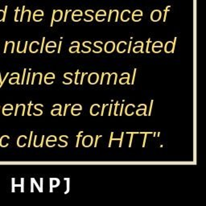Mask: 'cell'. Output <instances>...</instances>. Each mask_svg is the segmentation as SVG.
I'll use <instances>...</instances> for the list:
<instances>
[{
  "mask_svg": "<svg viewBox=\"0 0 206 206\" xmlns=\"http://www.w3.org/2000/svg\"><path fill=\"white\" fill-rule=\"evenodd\" d=\"M176 39H177L176 37L175 38L174 43L171 42V41H168V42L166 43V44H165V48H164L165 53H174L175 45V41H176Z\"/></svg>",
  "mask_w": 206,
  "mask_h": 206,
  "instance_id": "6da1fadb",
  "label": "cell"
},
{
  "mask_svg": "<svg viewBox=\"0 0 206 206\" xmlns=\"http://www.w3.org/2000/svg\"><path fill=\"white\" fill-rule=\"evenodd\" d=\"M62 16H63V12L62 11L60 10H54L53 11V21L56 22H59L60 21V19H62Z\"/></svg>",
  "mask_w": 206,
  "mask_h": 206,
  "instance_id": "7a4b0ae2",
  "label": "cell"
},
{
  "mask_svg": "<svg viewBox=\"0 0 206 206\" xmlns=\"http://www.w3.org/2000/svg\"><path fill=\"white\" fill-rule=\"evenodd\" d=\"M161 16H162V14H161V11L160 10H155L151 12V20L154 22H157L159 21L160 19H161Z\"/></svg>",
  "mask_w": 206,
  "mask_h": 206,
  "instance_id": "3957f363",
  "label": "cell"
},
{
  "mask_svg": "<svg viewBox=\"0 0 206 206\" xmlns=\"http://www.w3.org/2000/svg\"><path fill=\"white\" fill-rule=\"evenodd\" d=\"M98 80H99V75L98 74H96V73H92L88 78V81L91 85L96 84L98 81Z\"/></svg>",
  "mask_w": 206,
  "mask_h": 206,
  "instance_id": "277c9868",
  "label": "cell"
},
{
  "mask_svg": "<svg viewBox=\"0 0 206 206\" xmlns=\"http://www.w3.org/2000/svg\"><path fill=\"white\" fill-rule=\"evenodd\" d=\"M118 18H119V11L118 10H110V15H109L108 22L111 21L112 19H114V21H118Z\"/></svg>",
  "mask_w": 206,
  "mask_h": 206,
  "instance_id": "5b68a950",
  "label": "cell"
},
{
  "mask_svg": "<svg viewBox=\"0 0 206 206\" xmlns=\"http://www.w3.org/2000/svg\"><path fill=\"white\" fill-rule=\"evenodd\" d=\"M115 49V44L113 41H109L105 44V53H111L114 52V50Z\"/></svg>",
  "mask_w": 206,
  "mask_h": 206,
  "instance_id": "8992f818",
  "label": "cell"
},
{
  "mask_svg": "<svg viewBox=\"0 0 206 206\" xmlns=\"http://www.w3.org/2000/svg\"><path fill=\"white\" fill-rule=\"evenodd\" d=\"M92 143H93V138H92V136H90V135L85 136L84 139H83V140H82V144H83V146L85 147H90L91 145H92Z\"/></svg>",
  "mask_w": 206,
  "mask_h": 206,
  "instance_id": "52a82bcc",
  "label": "cell"
},
{
  "mask_svg": "<svg viewBox=\"0 0 206 206\" xmlns=\"http://www.w3.org/2000/svg\"><path fill=\"white\" fill-rule=\"evenodd\" d=\"M55 79V75L53 73H49V74H46L45 77H44V81H45V84L47 85H51L53 82V80Z\"/></svg>",
  "mask_w": 206,
  "mask_h": 206,
  "instance_id": "ba28073f",
  "label": "cell"
},
{
  "mask_svg": "<svg viewBox=\"0 0 206 206\" xmlns=\"http://www.w3.org/2000/svg\"><path fill=\"white\" fill-rule=\"evenodd\" d=\"M130 10H124V11H122V14H121V19H122V21H128L130 19Z\"/></svg>",
  "mask_w": 206,
  "mask_h": 206,
  "instance_id": "9c48e42d",
  "label": "cell"
},
{
  "mask_svg": "<svg viewBox=\"0 0 206 206\" xmlns=\"http://www.w3.org/2000/svg\"><path fill=\"white\" fill-rule=\"evenodd\" d=\"M126 43L125 41H121L119 43V44L117 46V50L119 53H124L126 51Z\"/></svg>",
  "mask_w": 206,
  "mask_h": 206,
  "instance_id": "30bf717a",
  "label": "cell"
},
{
  "mask_svg": "<svg viewBox=\"0 0 206 206\" xmlns=\"http://www.w3.org/2000/svg\"><path fill=\"white\" fill-rule=\"evenodd\" d=\"M110 74L106 73V74H102L101 75V81H100V84L102 85L103 84V80L104 79H106V84L109 85L110 84Z\"/></svg>",
  "mask_w": 206,
  "mask_h": 206,
  "instance_id": "8fae6325",
  "label": "cell"
},
{
  "mask_svg": "<svg viewBox=\"0 0 206 206\" xmlns=\"http://www.w3.org/2000/svg\"><path fill=\"white\" fill-rule=\"evenodd\" d=\"M140 44L141 46H135V48H133V52L135 53H143V43L140 41Z\"/></svg>",
  "mask_w": 206,
  "mask_h": 206,
  "instance_id": "7c38bea8",
  "label": "cell"
},
{
  "mask_svg": "<svg viewBox=\"0 0 206 206\" xmlns=\"http://www.w3.org/2000/svg\"><path fill=\"white\" fill-rule=\"evenodd\" d=\"M19 74H17V77H16V78H15V77H11V79L9 80V84L20 85L19 84Z\"/></svg>",
  "mask_w": 206,
  "mask_h": 206,
  "instance_id": "4fadbf2b",
  "label": "cell"
},
{
  "mask_svg": "<svg viewBox=\"0 0 206 206\" xmlns=\"http://www.w3.org/2000/svg\"><path fill=\"white\" fill-rule=\"evenodd\" d=\"M113 135H114V133H112L111 135H110V144H109V147H110V146H111L112 140H119V141H120V144H119V147H122V138H123V135H124V133H122V135H121V139H113Z\"/></svg>",
  "mask_w": 206,
  "mask_h": 206,
  "instance_id": "5bb4252c",
  "label": "cell"
},
{
  "mask_svg": "<svg viewBox=\"0 0 206 206\" xmlns=\"http://www.w3.org/2000/svg\"><path fill=\"white\" fill-rule=\"evenodd\" d=\"M51 188H56L60 184L59 179H51Z\"/></svg>",
  "mask_w": 206,
  "mask_h": 206,
  "instance_id": "9a60e30c",
  "label": "cell"
},
{
  "mask_svg": "<svg viewBox=\"0 0 206 206\" xmlns=\"http://www.w3.org/2000/svg\"><path fill=\"white\" fill-rule=\"evenodd\" d=\"M79 47H80V44L78 43V44H77V46H73V47H70L69 52L71 53H76V52L79 53Z\"/></svg>",
  "mask_w": 206,
  "mask_h": 206,
  "instance_id": "2e32d148",
  "label": "cell"
},
{
  "mask_svg": "<svg viewBox=\"0 0 206 206\" xmlns=\"http://www.w3.org/2000/svg\"><path fill=\"white\" fill-rule=\"evenodd\" d=\"M129 80H130V76H128V77H122L119 80V83L121 85H124L127 83V84H130L129 83Z\"/></svg>",
  "mask_w": 206,
  "mask_h": 206,
  "instance_id": "e0dca14e",
  "label": "cell"
},
{
  "mask_svg": "<svg viewBox=\"0 0 206 206\" xmlns=\"http://www.w3.org/2000/svg\"><path fill=\"white\" fill-rule=\"evenodd\" d=\"M91 10H87V11H85V14H86V15L88 16V18H86V19H85V21L86 22H91L93 19H94V18H93V16L91 15L90 14H89V12H90Z\"/></svg>",
  "mask_w": 206,
  "mask_h": 206,
  "instance_id": "ac0fdd59",
  "label": "cell"
},
{
  "mask_svg": "<svg viewBox=\"0 0 206 206\" xmlns=\"http://www.w3.org/2000/svg\"><path fill=\"white\" fill-rule=\"evenodd\" d=\"M162 48H163V46H157V45H155V44H153V45H152V51H153L154 53H160V52Z\"/></svg>",
  "mask_w": 206,
  "mask_h": 206,
  "instance_id": "d6986e66",
  "label": "cell"
},
{
  "mask_svg": "<svg viewBox=\"0 0 206 206\" xmlns=\"http://www.w3.org/2000/svg\"><path fill=\"white\" fill-rule=\"evenodd\" d=\"M44 15V11H41V10H37L34 12L33 14V18L36 17V16H43Z\"/></svg>",
  "mask_w": 206,
  "mask_h": 206,
  "instance_id": "ffe728a7",
  "label": "cell"
},
{
  "mask_svg": "<svg viewBox=\"0 0 206 206\" xmlns=\"http://www.w3.org/2000/svg\"><path fill=\"white\" fill-rule=\"evenodd\" d=\"M75 16H82V11L80 10H76L74 11V13L72 15V18L75 17Z\"/></svg>",
  "mask_w": 206,
  "mask_h": 206,
  "instance_id": "44dd1931",
  "label": "cell"
},
{
  "mask_svg": "<svg viewBox=\"0 0 206 206\" xmlns=\"http://www.w3.org/2000/svg\"><path fill=\"white\" fill-rule=\"evenodd\" d=\"M132 16H140V17H142L143 16V11H140V10H136V11L133 12Z\"/></svg>",
  "mask_w": 206,
  "mask_h": 206,
  "instance_id": "7402d4cb",
  "label": "cell"
},
{
  "mask_svg": "<svg viewBox=\"0 0 206 206\" xmlns=\"http://www.w3.org/2000/svg\"><path fill=\"white\" fill-rule=\"evenodd\" d=\"M3 110H10V111H12L13 110V106L11 104H7L3 106Z\"/></svg>",
  "mask_w": 206,
  "mask_h": 206,
  "instance_id": "603a6c76",
  "label": "cell"
},
{
  "mask_svg": "<svg viewBox=\"0 0 206 206\" xmlns=\"http://www.w3.org/2000/svg\"><path fill=\"white\" fill-rule=\"evenodd\" d=\"M60 111H61V109H59V110H56V109H54V110H52L51 114H52L53 115H56V114L60 115Z\"/></svg>",
  "mask_w": 206,
  "mask_h": 206,
  "instance_id": "cb8c5ba5",
  "label": "cell"
},
{
  "mask_svg": "<svg viewBox=\"0 0 206 206\" xmlns=\"http://www.w3.org/2000/svg\"><path fill=\"white\" fill-rule=\"evenodd\" d=\"M98 15L105 16V15H106V12H105V11H104V10H100V11H98V12L96 13V16H98Z\"/></svg>",
  "mask_w": 206,
  "mask_h": 206,
  "instance_id": "d4e9b609",
  "label": "cell"
},
{
  "mask_svg": "<svg viewBox=\"0 0 206 206\" xmlns=\"http://www.w3.org/2000/svg\"><path fill=\"white\" fill-rule=\"evenodd\" d=\"M48 47H51V48L53 47V48L55 49V48L56 47V44L54 42V41H50V42H49L48 44H47V45H46L45 48H48Z\"/></svg>",
  "mask_w": 206,
  "mask_h": 206,
  "instance_id": "484cf974",
  "label": "cell"
},
{
  "mask_svg": "<svg viewBox=\"0 0 206 206\" xmlns=\"http://www.w3.org/2000/svg\"><path fill=\"white\" fill-rule=\"evenodd\" d=\"M30 10H27V12H29ZM24 13H26V11H25V6H23V10H22V13H21V16H20V21H23V19H24Z\"/></svg>",
  "mask_w": 206,
  "mask_h": 206,
  "instance_id": "4316f807",
  "label": "cell"
},
{
  "mask_svg": "<svg viewBox=\"0 0 206 206\" xmlns=\"http://www.w3.org/2000/svg\"><path fill=\"white\" fill-rule=\"evenodd\" d=\"M79 70H77V72H76V77H75V84L77 85L79 84V82H78V80H79V78H81V77H79Z\"/></svg>",
  "mask_w": 206,
  "mask_h": 206,
  "instance_id": "83f0119b",
  "label": "cell"
},
{
  "mask_svg": "<svg viewBox=\"0 0 206 206\" xmlns=\"http://www.w3.org/2000/svg\"><path fill=\"white\" fill-rule=\"evenodd\" d=\"M81 110V106H80V105H79V104H76V105H74V106H73V108H72V110H71V112L73 111V110Z\"/></svg>",
  "mask_w": 206,
  "mask_h": 206,
  "instance_id": "f1b7e54d",
  "label": "cell"
},
{
  "mask_svg": "<svg viewBox=\"0 0 206 206\" xmlns=\"http://www.w3.org/2000/svg\"><path fill=\"white\" fill-rule=\"evenodd\" d=\"M170 7H171V6H168V7H166L165 11H164V22L166 21V19H167V15H168V10L170 9Z\"/></svg>",
  "mask_w": 206,
  "mask_h": 206,
  "instance_id": "f546056e",
  "label": "cell"
},
{
  "mask_svg": "<svg viewBox=\"0 0 206 206\" xmlns=\"http://www.w3.org/2000/svg\"><path fill=\"white\" fill-rule=\"evenodd\" d=\"M105 16H101V15H98V16H96V20L98 22L104 21V20H105Z\"/></svg>",
  "mask_w": 206,
  "mask_h": 206,
  "instance_id": "4dcf8cb0",
  "label": "cell"
},
{
  "mask_svg": "<svg viewBox=\"0 0 206 206\" xmlns=\"http://www.w3.org/2000/svg\"><path fill=\"white\" fill-rule=\"evenodd\" d=\"M7 7H8V6H5V9H4V11H3V19H2V21L3 22L5 21V19H6V15H7Z\"/></svg>",
  "mask_w": 206,
  "mask_h": 206,
  "instance_id": "1f68e13d",
  "label": "cell"
},
{
  "mask_svg": "<svg viewBox=\"0 0 206 206\" xmlns=\"http://www.w3.org/2000/svg\"><path fill=\"white\" fill-rule=\"evenodd\" d=\"M19 8L17 7L16 10H15V22L18 21V13H19Z\"/></svg>",
  "mask_w": 206,
  "mask_h": 206,
  "instance_id": "d6a6232c",
  "label": "cell"
},
{
  "mask_svg": "<svg viewBox=\"0 0 206 206\" xmlns=\"http://www.w3.org/2000/svg\"><path fill=\"white\" fill-rule=\"evenodd\" d=\"M81 134H82V131H80V133H79V135H77V145H76V147H78V145H79V139H80V136H81Z\"/></svg>",
  "mask_w": 206,
  "mask_h": 206,
  "instance_id": "836d02e7",
  "label": "cell"
},
{
  "mask_svg": "<svg viewBox=\"0 0 206 206\" xmlns=\"http://www.w3.org/2000/svg\"><path fill=\"white\" fill-rule=\"evenodd\" d=\"M86 73H83V74H81V79H80V85H82L83 84V80H84V77L86 75Z\"/></svg>",
  "mask_w": 206,
  "mask_h": 206,
  "instance_id": "e575fe53",
  "label": "cell"
},
{
  "mask_svg": "<svg viewBox=\"0 0 206 206\" xmlns=\"http://www.w3.org/2000/svg\"><path fill=\"white\" fill-rule=\"evenodd\" d=\"M136 69H135V70H134V75H133V77H132V81H131V85L134 84V82H135V74H136Z\"/></svg>",
  "mask_w": 206,
  "mask_h": 206,
  "instance_id": "d590c367",
  "label": "cell"
},
{
  "mask_svg": "<svg viewBox=\"0 0 206 206\" xmlns=\"http://www.w3.org/2000/svg\"><path fill=\"white\" fill-rule=\"evenodd\" d=\"M151 43V39H149L148 40H147V49H146V53H149L150 52H149V44H150Z\"/></svg>",
  "mask_w": 206,
  "mask_h": 206,
  "instance_id": "8d00e7d4",
  "label": "cell"
},
{
  "mask_svg": "<svg viewBox=\"0 0 206 206\" xmlns=\"http://www.w3.org/2000/svg\"><path fill=\"white\" fill-rule=\"evenodd\" d=\"M44 40H45V37H44V38H43L42 45H41V49H40V53H43V49H44Z\"/></svg>",
  "mask_w": 206,
  "mask_h": 206,
  "instance_id": "74e56055",
  "label": "cell"
},
{
  "mask_svg": "<svg viewBox=\"0 0 206 206\" xmlns=\"http://www.w3.org/2000/svg\"><path fill=\"white\" fill-rule=\"evenodd\" d=\"M32 105V101H30V103H29V105H28V115H31V114H30V110H31V106Z\"/></svg>",
  "mask_w": 206,
  "mask_h": 206,
  "instance_id": "f35d334b",
  "label": "cell"
},
{
  "mask_svg": "<svg viewBox=\"0 0 206 206\" xmlns=\"http://www.w3.org/2000/svg\"><path fill=\"white\" fill-rule=\"evenodd\" d=\"M69 12H71V10H67L66 12H65V19H64V21H65V22H66L67 16H68V14H69Z\"/></svg>",
  "mask_w": 206,
  "mask_h": 206,
  "instance_id": "ab89813d",
  "label": "cell"
},
{
  "mask_svg": "<svg viewBox=\"0 0 206 206\" xmlns=\"http://www.w3.org/2000/svg\"><path fill=\"white\" fill-rule=\"evenodd\" d=\"M26 71H27V69H24V75H23V79H22V81H21V85L24 84V82L25 74H26Z\"/></svg>",
  "mask_w": 206,
  "mask_h": 206,
  "instance_id": "60d3db41",
  "label": "cell"
},
{
  "mask_svg": "<svg viewBox=\"0 0 206 206\" xmlns=\"http://www.w3.org/2000/svg\"><path fill=\"white\" fill-rule=\"evenodd\" d=\"M27 47H28V41H26V42H25L24 48V49L22 50V53H26V50H27Z\"/></svg>",
  "mask_w": 206,
  "mask_h": 206,
  "instance_id": "b9f144b4",
  "label": "cell"
},
{
  "mask_svg": "<svg viewBox=\"0 0 206 206\" xmlns=\"http://www.w3.org/2000/svg\"><path fill=\"white\" fill-rule=\"evenodd\" d=\"M32 134L33 132H31V135H30V139H29V142H28V147L31 146V142H32Z\"/></svg>",
  "mask_w": 206,
  "mask_h": 206,
  "instance_id": "7bdbcfd3",
  "label": "cell"
},
{
  "mask_svg": "<svg viewBox=\"0 0 206 206\" xmlns=\"http://www.w3.org/2000/svg\"><path fill=\"white\" fill-rule=\"evenodd\" d=\"M85 44H86V41H85V42H84V43H83V46H84V48H86V49H87L88 52H89H89H90V50H91V49H90V48H89V47H87V46L85 45Z\"/></svg>",
  "mask_w": 206,
  "mask_h": 206,
  "instance_id": "ee69618b",
  "label": "cell"
},
{
  "mask_svg": "<svg viewBox=\"0 0 206 206\" xmlns=\"http://www.w3.org/2000/svg\"><path fill=\"white\" fill-rule=\"evenodd\" d=\"M7 45H8V41H6V44H5V48H4V51L3 53H7Z\"/></svg>",
  "mask_w": 206,
  "mask_h": 206,
  "instance_id": "f6af8a7d",
  "label": "cell"
},
{
  "mask_svg": "<svg viewBox=\"0 0 206 206\" xmlns=\"http://www.w3.org/2000/svg\"><path fill=\"white\" fill-rule=\"evenodd\" d=\"M101 135H98V136H97V138H96V142H95L94 147H97V144H98V139H99V138H101Z\"/></svg>",
  "mask_w": 206,
  "mask_h": 206,
  "instance_id": "bcb514c9",
  "label": "cell"
},
{
  "mask_svg": "<svg viewBox=\"0 0 206 206\" xmlns=\"http://www.w3.org/2000/svg\"><path fill=\"white\" fill-rule=\"evenodd\" d=\"M118 105H119V102H117L115 105V110H114V115H117V108H118Z\"/></svg>",
  "mask_w": 206,
  "mask_h": 206,
  "instance_id": "7dc6e473",
  "label": "cell"
},
{
  "mask_svg": "<svg viewBox=\"0 0 206 206\" xmlns=\"http://www.w3.org/2000/svg\"><path fill=\"white\" fill-rule=\"evenodd\" d=\"M67 187H68V188H67V192H69V180H67Z\"/></svg>",
  "mask_w": 206,
  "mask_h": 206,
  "instance_id": "c3c4849f",
  "label": "cell"
},
{
  "mask_svg": "<svg viewBox=\"0 0 206 206\" xmlns=\"http://www.w3.org/2000/svg\"><path fill=\"white\" fill-rule=\"evenodd\" d=\"M42 187H43V179H40V192L43 190Z\"/></svg>",
  "mask_w": 206,
  "mask_h": 206,
  "instance_id": "681fc988",
  "label": "cell"
},
{
  "mask_svg": "<svg viewBox=\"0 0 206 206\" xmlns=\"http://www.w3.org/2000/svg\"><path fill=\"white\" fill-rule=\"evenodd\" d=\"M152 105H153V101H151V103L150 110H149V115H150V114H151V109H152Z\"/></svg>",
  "mask_w": 206,
  "mask_h": 206,
  "instance_id": "f907efd6",
  "label": "cell"
},
{
  "mask_svg": "<svg viewBox=\"0 0 206 206\" xmlns=\"http://www.w3.org/2000/svg\"><path fill=\"white\" fill-rule=\"evenodd\" d=\"M61 44H62V42L60 41V44H59V48H58V52H57L58 53H60V48H61Z\"/></svg>",
  "mask_w": 206,
  "mask_h": 206,
  "instance_id": "816d5d0a",
  "label": "cell"
},
{
  "mask_svg": "<svg viewBox=\"0 0 206 206\" xmlns=\"http://www.w3.org/2000/svg\"><path fill=\"white\" fill-rule=\"evenodd\" d=\"M3 80H2V77H1V74H0V88L2 87V85H3Z\"/></svg>",
  "mask_w": 206,
  "mask_h": 206,
  "instance_id": "f5cc1de1",
  "label": "cell"
},
{
  "mask_svg": "<svg viewBox=\"0 0 206 206\" xmlns=\"http://www.w3.org/2000/svg\"><path fill=\"white\" fill-rule=\"evenodd\" d=\"M30 75H31V74H30V73H29V74H28V78H27V82H26L27 84H28V83H29V79H30Z\"/></svg>",
  "mask_w": 206,
  "mask_h": 206,
  "instance_id": "db71d44e",
  "label": "cell"
},
{
  "mask_svg": "<svg viewBox=\"0 0 206 206\" xmlns=\"http://www.w3.org/2000/svg\"><path fill=\"white\" fill-rule=\"evenodd\" d=\"M106 106V105H103V107H102V111H101V115L103 116V114H104V110H105V107Z\"/></svg>",
  "mask_w": 206,
  "mask_h": 206,
  "instance_id": "11a10c76",
  "label": "cell"
},
{
  "mask_svg": "<svg viewBox=\"0 0 206 206\" xmlns=\"http://www.w3.org/2000/svg\"><path fill=\"white\" fill-rule=\"evenodd\" d=\"M146 139H147V135H145V136H144V139H143V147L145 146V143H146Z\"/></svg>",
  "mask_w": 206,
  "mask_h": 206,
  "instance_id": "9f6ffc18",
  "label": "cell"
},
{
  "mask_svg": "<svg viewBox=\"0 0 206 206\" xmlns=\"http://www.w3.org/2000/svg\"><path fill=\"white\" fill-rule=\"evenodd\" d=\"M69 105H68V104H67V105H65V112H64V115H65V114H66V109H67V107H68V106H69Z\"/></svg>",
  "mask_w": 206,
  "mask_h": 206,
  "instance_id": "6f0895ef",
  "label": "cell"
},
{
  "mask_svg": "<svg viewBox=\"0 0 206 206\" xmlns=\"http://www.w3.org/2000/svg\"><path fill=\"white\" fill-rule=\"evenodd\" d=\"M132 139H133V135H131V136H130V140L129 147H130V146H131V143H132Z\"/></svg>",
  "mask_w": 206,
  "mask_h": 206,
  "instance_id": "680465c9",
  "label": "cell"
},
{
  "mask_svg": "<svg viewBox=\"0 0 206 206\" xmlns=\"http://www.w3.org/2000/svg\"><path fill=\"white\" fill-rule=\"evenodd\" d=\"M131 43H132V42H131V41H130V42L129 48H128V52H127V53H130V45H131Z\"/></svg>",
  "mask_w": 206,
  "mask_h": 206,
  "instance_id": "91938a15",
  "label": "cell"
},
{
  "mask_svg": "<svg viewBox=\"0 0 206 206\" xmlns=\"http://www.w3.org/2000/svg\"><path fill=\"white\" fill-rule=\"evenodd\" d=\"M122 109H123V104L122 105V108H121V112H120V115H122Z\"/></svg>",
  "mask_w": 206,
  "mask_h": 206,
  "instance_id": "94428289",
  "label": "cell"
}]
</instances>
